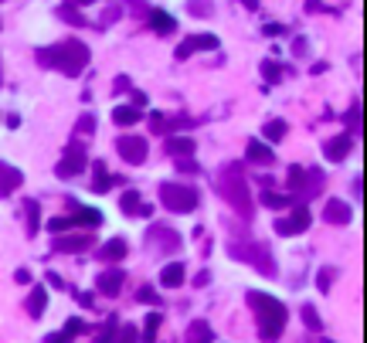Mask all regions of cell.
<instances>
[{
	"label": "cell",
	"mask_w": 367,
	"mask_h": 343,
	"mask_svg": "<svg viewBox=\"0 0 367 343\" xmlns=\"http://www.w3.org/2000/svg\"><path fill=\"white\" fill-rule=\"evenodd\" d=\"M228 252H232V259H245V262H252L265 275V279H272V275H276L272 255H269V248H262V245H232Z\"/></svg>",
	"instance_id": "8992f818"
},
{
	"label": "cell",
	"mask_w": 367,
	"mask_h": 343,
	"mask_svg": "<svg viewBox=\"0 0 367 343\" xmlns=\"http://www.w3.org/2000/svg\"><path fill=\"white\" fill-rule=\"evenodd\" d=\"M160 204H163L167 211H174V214H190V211H197L201 194H197L190 184L167 181V184H160Z\"/></svg>",
	"instance_id": "277c9868"
},
{
	"label": "cell",
	"mask_w": 367,
	"mask_h": 343,
	"mask_svg": "<svg viewBox=\"0 0 367 343\" xmlns=\"http://www.w3.org/2000/svg\"><path fill=\"white\" fill-rule=\"evenodd\" d=\"M34 58H38V65L54 68L61 75H82L92 54L82 41H58V45H48V48H38Z\"/></svg>",
	"instance_id": "6da1fadb"
},
{
	"label": "cell",
	"mask_w": 367,
	"mask_h": 343,
	"mask_svg": "<svg viewBox=\"0 0 367 343\" xmlns=\"http://www.w3.org/2000/svg\"><path fill=\"white\" fill-rule=\"evenodd\" d=\"M194 150H197V143H194L190 136H170V139H167V153H170L174 160L194 157Z\"/></svg>",
	"instance_id": "d6986e66"
},
{
	"label": "cell",
	"mask_w": 367,
	"mask_h": 343,
	"mask_svg": "<svg viewBox=\"0 0 367 343\" xmlns=\"http://www.w3.org/2000/svg\"><path fill=\"white\" fill-rule=\"evenodd\" d=\"M177 170H184V174H197L201 167H197L190 157H181V160H177Z\"/></svg>",
	"instance_id": "7bdbcfd3"
},
{
	"label": "cell",
	"mask_w": 367,
	"mask_h": 343,
	"mask_svg": "<svg viewBox=\"0 0 367 343\" xmlns=\"http://www.w3.org/2000/svg\"><path fill=\"white\" fill-rule=\"evenodd\" d=\"M112 343H140V330L133 323H119L116 326V340Z\"/></svg>",
	"instance_id": "1f68e13d"
},
{
	"label": "cell",
	"mask_w": 367,
	"mask_h": 343,
	"mask_svg": "<svg viewBox=\"0 0 367 343\" xmlns=\"http://www.w3.org/2000/svg\"><path fill=\"white\" fill-rule=\"evenodd\" d=\"M248 160L259 163V167H272V163H276V153H272V146L262 143V139H248Z\"/></svg>",
	"instance_id": "ac0fdd59"
},
{
	"label": "cell",
	"mask_w": 367,
	"mask_h": 343,
	"mask_svg": "<svg viewBox=\"0 0 367 343\" xmlns=\"http://www.w3.org/2000/svg\"><path fill=\"white\" fill-rule=\"evenodd\" d=\"M211 340H214V333H211V326L204 319H194L187 326V343H211Z\"/></svg>",
	"instance_id": "d4e9b609"
},
{
	"label": "cell",
	"mask_w": 367,
	"mask_h": 343,
	"mask_svg": "<svg viewBox=\"0 0 367 343\" xmlns=\"http://www.w3.org/2000/svg\"><path fill=\"white\" fill-rule=\"evenodd\" d=\"M116 153L126 160L130 167H140V163H147V153H150V146H147V139L143 136H119L116 139Z\"/></svg>",
	"instance_id": "52a82bcc"
},
{
	"label": "cell",
	"mask_w": 367,
	"mask_h": 343,
	"mask_svg": "<svg viewBox=\"0 0 367 343\" xmlns=\"http://www.w3.org/2000/svg\"><path fill=\"white\" fill-rule=\"evenodd\" d=\"M133 106H136V109L147 106V96H143V92H133Z\"/></svg>",
	"instance_id": "681fc988"
},
{
	"label": "cell",
	"mask_w": 367,
	"mask_h": 343,
	"mask_svg": "<svg viewBox=\"0 0 367 343\" xmlns=\"http://www.w3.org/2000/svg\"><path fill=\"white\" fill-rule=\"evenodd\" d=\"M218 38L214 34H190V38H184V45H177V58H190L194 52H218Z\"/></svg>",
	"instance_id": "30bf717a"
},
{
	"label": "cell",
	"mask_w": 367,
	"mask_h": 343,
	"mask_svg": "<svg viewBox=\"0 0 367 343\" xmlns=\"http://www.w3.org/2000/svg\"><path fill=\"white\" fill-rule=\"evenodd\" d=\"M160 323H163V317H157V313H150V317H147V326H143V333H140V343H153V340H157Z\"/></svg>",
	"instance_id": "4dcf8cb0"
},
{
	"label": "cell",
	"mask_w": 367,
	"mask_h": 343,
	"mask_svg": "<svg viewBox=\"0 0 367 343\" xmlns=\"http://www.w3.org/2000/svg\"><path fill=\"white\" fill-rule=\"evenodd\" d=\"M92 130H96V116H89V112L79 116V132H82V136H89Z\"/></svg>",
	"instance_id": "b9f144b4"
},
{
	"label": "cell",
	"mask_w": 367,
	"mask_h": 343,
	"mask_svg": "<svg viewBox=\"0 0 367 343\" xmlns=\"http://www.w3.org/2000/svg\"><path fill=\"white\" fill-rule=\"evenodd\" d=\"M24 310L31 313V317H45V310H48V292H45V286H38V289H31V296H27Z\"/></svg>",
	"instance_id": "44dd1931"
},
{
	"label": "cell",
	"mask_w": 367,
	"mask_h": 343,
	"mask_svg": "<svg viewBox=\"0 0 367 343\" xmlns=\"http://www.w3.org/2000/svg\"><path fill=\"white\" fill-rule=\"evenodd\" d=\"M0 82H3V79H0Z\"/></svg>",
	"instance_id": "f5cc1de1"
},
{
	"label": "cell",
	"mask_w": 367,
	"mask_h": 343,
	"mask_svg": "<svg viewBox=\"0 0 367 343\" xmlns=\"http://www.w3.org/2000/svg\"><path fill=\"white\" fill-rule=\"evenodd\" d=\"M334 275H337V268H320V272H316V289L327 292L330 282H334Z\"/></svg>",
	"instance_id": "d590c367"
},
{
	"label": "cell",
	"mask_w": 367,
	"mask_h": 343,
	"mask_svg": "<svg viewBox=\"0 0 367 343\" xmlns=\"http://www.w3.org/2000/svg\"><path fill=\"white\" fill-rule=\"evenodd\" d=\"M82 330H85V323H82V319H68V323H65V330H61V337H65V340H72V337H79Z\"/></svg>",
	"instance_id": "ab89813d"
},
{
	"label": "cell",
	"mask_w": 367,
	"mask_h": 343,
	"mask_svg": "<svg viewBox=\"0 0 367 343\" xmlns=\"http://www.w3.org/2000/svg\"><path fill=\"white\" fill-rule=\"evenodd\" d=\"M68 3H96V0H68Z\"/></svg>",
	"instance_id": "816d5d0a"
},
{
	"label": "cell",
	"mask_w": 367,
	"mask_h": 343,
	"mask_svg": "<svg viewBox=\"0 0 367 343\" xmlns=\"http://www.w3.org/2000/svg\"><path fill=\"white\" fill-rule=\"evenodd\" d=\"M289 190L292 194H299V197H310V194H316L320 187H323V170H306V167H289Z\"/></svg>",
	"instance_id": "5b68a950"
},
{
	"label": "cell",
	"mask_w": 367,
	"mask_h": 343,
	"mask_svg": "<svg viewBox=\"0 0 367 343\" xmlns=\"http://www.w3.org/2000/svg\"><path fill=\"white\" fill-rule=\"evenodd\" d=\"M123 286H126V272L123 268H105L103 275H99V282H96V289L103 292V296H119L123 292Z\"/></svg>",
	"instance_id": "4fadbf2b"
},
{
	"label": "cell",
	"mask_w": 367,
	"mask_h": 343,
	"mask_svg": "<svg viewBox=\"0 0 367 343\" xmlns=\"http://www.w3.org/2000/svg\"><path fill=\"white\" fill-rule=\"evenodd\" d=\"M75 211L68 214L72 218V228L75 224H89V228H96V224H103V214L96 211V208H82V204H72Z\"/></svg>",
	"instance_id": "7402d4cb"
},
{
	"label": "cell",
	"mask_w": 367,
	"mask_h": 343,
	"mask_svg": "<svg viewBox=\"0 0 367 343\" xmlns=\"http://www.w3.org/2000/svg\"><path fill=\"white\" fill-rule=\"evenodd\" d=\"M296 54H306V38H296V48H292Z\"/></svg>",
	"instance_id": "f907efd6"
},
{
	"label": "cell",
	"mask_w": 367,
	"mask_h": 343,
	"mask_svg": "<svg viewBox=\"0 0 367 343\" xmlns=\"http://www.w3.org/2000/svg\"><path fill=\"white\" fill-rule=\"evenodd\" d=\"M147 21H150V27H153L157 34H174V27H177V21H174L167 10H147Z\"/></svg>",
	"instance_id": "603a6c76"
},
{
	"label": "cell",
	"mask_w": 367,
	"mask_h": 343,
	"mask_svg": "<svg viewBox=\"0 0 367 343\" xmlns=\"http://www.w3.org/2000/svg\"><path fill=\"white\" fill-rule=\"evenodd\" d=\"M68 228H72V218H68V214H65V218H52V221H48V231H54V235H58V231H68Z\"/></svg>",
	"instance_id": "60d3db41"
},
{
	"label": "cell",
	"mask_w": 367,
	"mask_h": 343,
	"mask_svg": "<svg viewBox=\"0 0 367 343\" xmlns=\"http://www.w3.org/2000/svg\"><path fill=\"white\" fill-rule=\"evenodd\" d=\"M283 31H286L283 24H265V34H269V38H276V34H283Z\"/></svg>",
	"instance_id": "bcb514c9"
},
{
	"label": "cell",
	"mask_w": 367,
	"mask_h": 343,
	"mask_svg": "<svg viewBox=\"0 0 367 343\" xmlns=\"http://www.w3.org/2000/svg\"><path fill=\"white\" fill-rule=\"evenodd\" d=\"M41 343H68V340H65L61 333H48V337H45V340H41Z\"/></svg>",
	"instance_id": "c3c4849f"
},
{
	"label": "cell",
	"mask_w": 367,
	"mask_h": 343,
	"mask_svg": "<svg viewBox=\"0 0 367 343\" xmlns=\"http://www.w3.org/2000/svg\"><path fill=\"white\" fill-rule=\"evenodd\" d=\"M187 14L190 17H211L214 14V0H187Z\"/></svg>",
	"instance_id": "f1b7e54d"
},
{
	"label": "cell",
	"mask_w": 367,
	"mask_h": 343,
	"mask_svg": "<svg viewBox=\"0 0 367 343\" xmlns=\"http://www.w3.org/2000/svg\"><path fill=\"white\" fill-rule=\"evenodd\" d=\"M347 132H350V136L361 132V99H354L350 109H347Z\"/></svg>",
	"instance_id": "f546056e"
},
{
	"label": "cell",
	"mask_w": 367,
	"mask_h": 343,
	"mask_svg": "<svg viewBox=\"0 0 367 343\" xmlns=\"http://www.w3.org/2000/svg\"><path fill=\"white\" fill-rule=\"evenodd\" d=\"M140 204H143V201H140V194H136V190H126V194L119 197V208H123V214H140Z\"/></svg>",
	"instance_id": "836d02e7"
},
{
	"label": "cell",
	"mask_w": 367,
	"mask_h": 343,
	"mask_svg": "<svg viewBox=\"0 0 367 343\" xmlns=\"http://www.w3.org/2000/svg\"><path fill=\"white\" fill-rule=\"evenodd\" d=\"M310 224H313V214H310V208H303V204H299V208H292V211H289V218H279V221H276V231H279V235H286V238H292V235H303Z\"/></svg>",
	"instance_id": "9c48e42d"
},
{
	"label": "cell",
	"mask_w": 367,
	"mask_h": 343,
	"mask_svg": "<svg viewBox=\"0 0 367 343\" xmlns=\"http://www.w3.org/2000/svg\"><path fill=\"white\" fill-rule=\"evenodd\" d=\"M262 204H265V208H292V197H286V194H276V190H265Z\"/></svg>",
	"instance_id": "d6a6232c"
},
{
	"label": "cell",
	"mask_w": 367,
	"mask_h": 343,
	"mask_svg": "<svg viewBox=\"0 0 367 343\" xmlns=\"http://www.w3.org/2000/svg\"><path fill=\"white\" fill-rule=\"evenodd\" d=\"M116 181H119V177H109L105 163H96V167H92V184H89V187H92L96 194H105V190L116 184Z\"/></svg>",
	"instance_id": "cb8c5ba5"
},
{
	"label": "cell",
	"mask_w": 367,
	"mask_h": 343,
	"mask_svg": "<svg viewBox=\"0 0 367 343\" xmlns=\"http://www.w3.org/2000/svg\"><path fill=\"white\" fill-rule=\"evenodd\" d=\"M136 299H140V303H153V306L160 303V296L150 289V286H147V289H140V296H136Z\"/></svg>",
	"instance_id": "ee69618b"
},
{
	"label": "cell",
	"mask_w": 367,
	"mask_h": 343,
	"mask_svg": "<svg viewBox=\"0 0 367 343\" xmlns=\"http://www.w3.org/2000/svg\"><path fill=\"white\" fill-rule=\"evenodd\" d=\"M323 221H327V224H347V221H350V204H343L340 197L327 201V208H323Z\"/></svg>",
	"instance_id": "9a60e30c"
},
{
	"label": "cell",
	"mask_w": 367,
	"mask_h": 343,
	"mask_svg": "<svg viewBox=\"0 0 367 343\" xmlns=\"http://www.w3.org/2000/svg\"><path fill=\"white\" fill-rule=\"evenodd\" d=\"M112 123H116V126H136V123H140V109L136 106H116L112 109Z\"/></svg>",
	"instance_id": "484cf974"
},
{
	"label": "cell",
	"mask_w": 367,
	"mask_h": 343,
	"mask_svg": "<svg viewBox=\"0 0 367 343\" xmlns=\"http://www.w3.org/2000/svg\"><path fill=\"white\" fill-rule=\"evenodd\" d=\"M126 252H130L126 238H109L103 248H99V259H103V262H123V259H126Z\"/></svg>",
	"instance_id": "e0dca14e"
},
{
	"label": "cell",
	"mask_w": 367,
	"mask_h": 343,
	"mask_svg": "<svg viewBox=\"0 0 367 343\" xmlns=\"http://www.w3.org/2000/svg\"><path fill=\"white\" fill-rule=\"evenodd\" d=\"M350 146H354V136H350V132H340V136H334V139L323 143V153H327L330 163H343V160L350 157Z\"/></svg>",
	"instance_id": "7c38bea8"
},
{
	"label": "cell",
	"mask_w": 367,
	"mask_h": 343,
	"mask_svg": "<svg viewBox=\"0 0 367 343\" xmlns=\"http://www.w3.org/2000/svg\"><path fill=\"white\" fill-rule=\"evenodd\" d=\"M262 75H265L269 82H279V79H283V65L269 58V61H262Z\"/></svg>",
	"instance_id": "8d00e7d4"
},
{
	"label": "cell",
	"mask_w": 367,
	"mask_h": 343,
	"mask_svg": "<svg viewBox=\"0 0 367 343\" xmlns=\"http://www.w3.org/2000/svg\"><path fill=\"white\" fill-rule=\"evenodd\" d=\"M306 10L316 14V10H330V7H327V3H320V0H306Z\"/></svg>",
	"instance_id": "f6af8a7d"
},
{
	"label": "cell",
	"mask_w": 367,
	"mask_h": 343,
	"mask_svg": "<svg viewBox=\"0 0 367 343\" xmlns=\"http://www.w3.org/2000/svg\"><path fill=\"white\" fill-rule=\"evenodd\" d=\"M58 17H61V21H68V24H85V17H82L79 10H75V7H58Z\"/></svg>",
	"instance_id": "74e56055"
},
{
	"label": "cell",
	"mask_w": 367,
	"mask_h": 343,
	"mask_svg": "<svg viewBox=\"0 0 367 343\" xmlns=\"http://www.w3.org/2000/svg\"><path fill=\"white\" fill-rule=\"evenodd\" d=\"M14 279H17L21 286H27V282H31V272H27V268H17V275H14Z\"/></svg>",
	"instance_id": "7dc6e473"
},
{
	"label": "cell",
	"mask_w": 367,
	"mask_h": 343,
	"mask_svg": "<svg viewBox=\"0 0 367 343\" xmlns=\"http://www.w3.org/2000/svg\"><path fill=\"white\" fill-rule=\"evenodd\" d=\"M184 275H187V272H184V262L163 265V268H160V286H167V289H177V286L184 282Z\"/></svg>",
	"instance_id": "ffe728a7"
},
{
	"label": "cell",
	"mask_w": 367,
	"mask_h": 343,
	"mask_svg": "<svg viewBox=\"0 0 367 343\" xmlns=\"http://www.w3.org/2000/svg\"><path fill=\"white\" fill-rule=\"evenodd\" d=\"M92 248V235H58L54 238V252H85Z\"/></svg>",
	"instance_id": "2e32d148"
},
{
	"label": "cell",
	"mask_w": 367,
	"mask_h": 343,
	"mask_svg": "<svg viewBox=\"0 0 367 343\" xmlns=\"http://www.w3.org/2000/svg\"><path fill=\"white\" fill-rule=\"evenodd\" d=\"M286 132H289V123L286 119H269L262 126V136L269 139V143H279V139H286Z\"/></svg>",
	"instance_id": "4316f807"
},
{
	"label": "cell",
	"mask_w": 367,
	"mask_h": 343,
	"mask_svg": "<svg viewBox=\"0 0 367 343\" xmlns=\"http://www.w3.org/2000/svg\"><path fill=\"white\" fill-rule=\"evenodd\" d=\"M24 211H27V235H38L41 231V208H38V201H24Z\"/></svg>",
	"instance_id": "83f0119b"
},
{
	"label": "cell",
	"mask_w": 367,
	"mask_h": 343,
	"mask_svg": "<svg viewBox=\"0 0 367 343\" xmlns=\"http://www.w3.org/2000/svg\"><path fill=\"white\" fill-rule=\"evenodd\" d=\"M147 245H150V248H157V252H177V248H181V235H177V231H170V228L153 224V228H150V235H147Z\"/></svg>",
	"instance_id": "8fae6325"
},
{
	"label": "cell",
	"mask_w": 367,
	"mask_h": 343,
	"mask_svg": "<svg viewBox=\"0 0 367 343\" xmlns=\"http://www.w3.org/2000/svg\"><path fill=\"white\" fill-rule=\"evenodd\" d=\"M21 184H24V174L17 167H10V163L0 160V197H10Z\"/></svg>",
	"instance_id": "5bb4252c"
},
{
	"label": "cell",
	"mask_w": 367,
	"mask_h": 343,
	"mask_svg": "<svg viewBox=\"0 0 367 343\" xmlns=\"http://www.w3.org/2000/svg\"><path fill=\"white\" fill-rule=\"evenodd\" d=\"M116 326H119V319H116V317L105 319V326L96 333V343H112V340H116Z\"/></svg>",
	"instance_id": "e575fe53"
},
{
	"label": "cell",
	"mask_w": 367,
	"mask_h": 343,
	"mask_svg": "<svg viewBox=\"0 0 367 343\" xmlns=\"http://www.w3.org/2000/svg\"><path fill=\"white\" fill-rule=\"evenodd\" d=\"M248 299V306L255 310V317H259V330H262V337L269 343L272 340H279L283 337V330H286V306L276 299V296H269V292H248L245 296Z\"/></svg>",
	"instance_id": "7a4b0ae2"
},
{
	"label": "cell",
	"mask_w": 367,
	"mask_h": 343,
	"mask_svg": "<svg viewBox=\"0 0 367 343\" xmlns=\"http://www.w3.org/2000/svg\"><path fill=\"white\" fill-rule=\"evenodd\" d=\"M218 190H221V197L238 208L241 218H252V197H248V181H245V174H241V163H225L221 167V174H218Z\"/></svg>",
	"instance_id": "3957f363"
},
{
	"label": "cell",
	"mask_w": 367,
	"mask_h": 343,
	"mask_svg": "<svg viewBox=\"0 0 367 343\" xmlns=\"http://www.w3.org/2000/svg\"><path fill=\"white\" fill-rule=\"evenodd\" d=\"M303 319H306L310 330H323V319H320V313H316L313 306H303Z\"/></svg>",
	"instance_id": "f35d334b"
},
{
	"label": "cell",
	"mask_w": 367,
	"mask_h": 343,
	"mask_svg": "<svg viewBox=\"0 0 367 343\" xmlns=\"http://www.w3.org/2000/svg\"><path fill=\"white\" fill-rule=\"evenodd\" d=\"M89 167V157H85V150H82L79 143H72L68 150H65V157L58 160V167H54V174L61 177V181H68V177H79L82 170Z\"/></svg>",
	"instance_id": "ba28073f"
}]
</instances>
